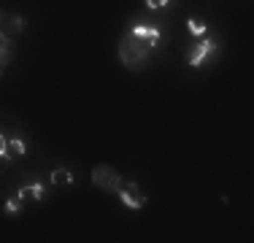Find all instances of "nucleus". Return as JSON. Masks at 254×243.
<instances>
[{"instance_id":"obj_13","label":"nucleus","mask_w":254,"mask_h":243,"mask_svg":"<svg viewBox=\"0 0 254 243\" xmlns=\"http://www.w3.org/2000/svg\"><path fill=\"white\" fill-rule=\"evenodd\" d=\"M168 3H171V0H146V5H149V8H154V11L157 8H165Z\"/></svg>"},{"instance_id":"obj_1","label":"nucleus","mask_w":254,"mask_h":243,"mask_svg":"<svg viewBox=\"0 0 254 243\" xmlns=\"http://www.w3.org/2000/svg\"><path fill=\"white\" fill-rule=\"evenodd\" d=\"M149 54H152L149 44L141 41L135 33H127L122 38V44H119V60H122V65L130 70H141L143 65L149 62Z\"/></svg>"},{"instance_id":"obj_3","label":"nucleus","mask_w":254,"mask_h":243,"mask_svg":"<svg viewBox=\"0 0 254 243\" xmlns=\"http://www.w3.org/2000/svg\"><path fill=\"white\" fill-rule=\"evenodd\" d=\"M117 192H119L122 203H125L130 211H138V208H143V205H146V194H143L141 189H138V184H135V181H130V184H122Z\"/></svg>"},{"instance_id":"obj_4","label":"nucleus","mask_w":254,"mask_h":243,"mask_svg":"<svg viewBox=\"0 0 254 243\" xmlns=\"http://www.w3.org/2000/svg\"><path fill=\"white\" fill-rule=\"evenodd\" d=\"M130 33H135L141 41H146L149 49H154V46H160V38H162V33L157 27H146V24H132V30Z\"/></svg>"},{"instance_id":"obj_10","label":"nucleus","mask_w":254,"mask_h":243,"mask_svg":"<svg viewBox=\"0 0 254 243\" xmlns=\"http://www.w3.org/2000/svg\"><path fill=\"white\" fill-rule=\"evenodd\" d=\"M19 208H22V197H19V194H14V197L5 203V211H8V214H16Z\"/></svg>"},{"instance_id":"obj_9","label":"nucleus","mask_w":254,"mask_h":243,"mask_svg":"<svg viewBox=\"0 0 254 243\" xmlns=\"http://www.w3.org/2000/svg\"><path fill=\"white\" fill-rule=\"evenodd\" d=\"M187 30H190L192 35H203L205 30H208V24H205L203 19H195V16H192V19L187 22Z\"/></svg>"},{"instance_id":"obj_6","label":"nucleus","mask_w":254,"mask_h":243,"mask_svg":"<svg viewBox=\"0 0 254 243\" xmlns=\"http://www.w3.org/2000/svg\"><path fill=\"white\" fill-rule=\"evenodd\" d=\"M16 194H19L22 200H25V194H33L35 200H44V197H46V186L41 184V181H33L30 186H22V189L16 192Z\"/></svg>"},{"instance_id":"obj_11","label":"nucleus","mask_w":254,"mask_h":243,"mask_svg":"<svg viewBox=\"0 0 254 243\" xmlns=\"http://www.w3.org/2000/svg\"><path fill=\"white\" fill-rule=\"evenodd\" d=\"M11 62V49H0V73H3V68Z\"/></svg>"},{"instance_id":"obj_12","label":"nucleus","mask_w":254,"mask_h":243,"mask_svg":"<svg viewBox=\"0 0 254 243\" xmlns=\"http://www.w3.org/2000/svg\"><path fill=\"white\" fill-rule=\"evenodd\" d=\"M0 157H3V160H11L8 157V141H5L3 135H0Z\"/></svg>"},{"instance_id":"obj_5","label":"nucleus","mask_w":254,"mask_h":243,"mask_svg":"<svg viewBox=\"0 0 254 243\" xmlns=\"http://www.w3.org/2000/svg\"><path fill=\"white\" fill-rule=\"evenodd\" d=\"M211 54H216V44H214V41H203V44H197V49L192 52V57H190V68H200L203 60L211 57Z\"/></svg>"},{"instance_id":"obj_2","label":"nucleus","mask_w":254,"mask_h":243,"mask_svg":"<svg viewBox=\"0 0 254 243\" xmlns=\"http://www.w3.org/2000/svg\"><path fill=\"white\" fill-rule=\"evenodd\" d=\"M92 184L98 186V189H119L125 181H122V176L117 173V168L98 165V168L92 170Z\"/></svg>"},{"instance_id":"obj_7","label":"nucleus","mask_w":254,"mask_h":243,"mask_svg":"<svg viewBox=\"0 0 254 243\" xmlns=\"http://www.w3.org/2000/svg\"><path fill=\"white\" fill-rule=\"evenodd\" d=\"M73 181V173H70L68 168H57L52 173V184H57V186H63V184H70Z\"/></svg>"},{"instance_id":"obj_8","label":"nucleus","mask_w":254,"mask_h":243,"mask_svg":"<svg viewBox=\"0 0 254 243\" xmlns=\"http://www.w3.org/2000/svg\"><path fill=\"white\" fill-rule=\"evenodd\" d=\"M27 151V146H25V141H22V138H11L8 141V157H22Z\"/></svg>"}]
</instances>
